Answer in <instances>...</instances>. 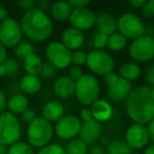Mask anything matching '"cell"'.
Segmentation results:
<instances>
[{
    "label": "cell",
    "mask_w": 154,
    "mask_h": 154,
    "mask_svg": "<svg viewBox=\"0 0 154 154\" xmlns=\"http://www.w3.org/2000/svg\"><path fill=\"white\" fill-rule=\"evenodd\" d=\"M42 66H43L42 59H41L36 53L28 56V57L24 58L23 61H22L23 70L26 71V73L29 75H35V76L40 75Z\"/></svg>",
    "instance_id": "cell-24"
},
{
    "label": "cell",
    "mask_w": 154,
    "mask_h": 154,
    "mask_svg": "<svg viewBox=\"0 0 154 154\" xmlns=\"http://www.w3.org/2000/svg\"><path fill=\"white\" fill-rule=\"evenodd\" d=\"M130 56L138 62H146L154 57V37L143 35L131 42L129 48Z\"/></svg>",
    "instance_id": "cell-9"
},
{
    "label": "cell",
    "mask_w": 154,
    "mask_h": 154,
    "mask_svg": "<svg viewBox=\"0 0 154 154\" xmlns=\"http://www.w3.org/2000/svg\"><path fill=\"white\" fill-rule=\"evenodd\" d=\"M95 28L98 34L111 36L117 30V20L109 13H98L95 18Z\"/></svg>",
    "instance_id": "cell-16"
},
{
    "label": "cell",
    "mask_w": 154,
    "mask_h": 154,
    "mask_svg": "<svg viewBox=\"0 0 154 154\" xmlns=\"http://www.w3.org/2000/svg\"><path fill=\"white\" fill-rule=\"evenodd\" d=\"M88 154H105V150L98 146H94L89 150Z\"/></svg>",
    "instance_id": "cell-50"
},
{
    "label": "cell",
    "mask_w": 154,
    "mask_h": 154,
    "mask_svg": "<svg viewBox=\"0 0 154 154\" xmlns=\"http://www.w3.org/2000/svg\"><path fill=\"white\" fill-rule=\"evenodd\" d=\"M82 124L76 115H64L54 126V133L61 139H72L79 134Z\"/></svg>",
    "instance_id": "cell-11"
},
{
    "label": "cell",
    "mask_w": 154,
    "mask_h": 154,
    "mask_svg": "<svg viewBox=\"0 0 154 154\" xmlns=\"http://www.w3.org/2000/svg\"><path fill=\"white\" fill-rule=\"evenodd\" d=\"M14 53H15V55L17 56L18 58L24 59V58H26L28 56L35 53V48L30 40L24 39V40L20 41V42L14 48Z\"/></svg>",
    "instance_id": "cell-28"
},
{
    "label": "cell",
    "mask_w": 154,
    "mask_h": 154,
    "mask_svg": "<svg viewBox=\"0 0 154 154\" xmlns=\"http://www.w3.org/2000/svg\"><path fill=\"white\" fill-rule=\"evenodd\" d=\"M51 2H50L49 0H38V1H36V5H35V8H37V9H39L40 11H43L45 12L48 9H50L51 8Z\"/></svg>",
    "instance_id": "cell-43"
},
{
    "label": "cell",
    "mask_w": 154,
    "mask_h": 154,
    "mask_svg": "<svg viewBox=\"0 0 154 154\" xmlns=\"http://www.w3.org/2000/svg\"><path fill=\"white\" fill-rule=\"evenodd\" d=\"M141 14L143 17L151 18L154 16V0H147L146 5L141 9Z\"/></svg>",
    "instance_id": "cell-36"
},
{
    "label": "cell",
    "mask_w": 154,
    "mask_h": 154,
    "mask_svg": "<svg viewBox=\"0 0 154 154\" xmlns=\"http://www.w3.org/2000/svg\"><path fill=\"white\" fill-rule=\"evenodd\" d=\"M35 5H36V1H34V0H19V1L17 2L18 7L26 12L34 9Z\"/></svg>",
    "instance_id": "cell-38"
},
{
    "label": "cell",
    "mask_w": 154,
    "mask_h": 154,
    "mask_svg": "<svg viewBox=\"0 0 154 154\" xmlns=\"http://www.w3.org/2000/svg\"><path fill=\"white\" fill-rule=\"evenodd\" d=\"M82 75H84V71H82V69L80 68V66H72L70 68V70H69V77H70L74 82H76Z\"/></svg>",
    "instance_id": "cell-37"
},
{
    "label": "cell",
    "mask_w": 154,
    "mask_h": 154,
    "mask_svg": "<svg viewBox=\"0 0 154 154\" xmlns=\"http://www.w3.org/2000/svg\"><path fill=\"white\" fill-rule=\"evenodd\" d=\"M45 57L57 70L69 68L72 63V52L61 41L50 42L45 48Z\"/></svg>",
    "instance_id": "cell-8"
},
{
    "label": "cell",
    "mask_w": 154,
    "mask_h": 154,
    "mask_svg": "<svg viewBox=\"0 0 154 154\" xmlns=\"http://www.w3.org/2000/svg\"><path fill=\"white\" fill-rule=\"evenodd\" d=\"M143 154H154V143H151V145L148 146L145 149V153Z\"/></svg>",
    "instance_id": "cell-51"
},
{
    "label": "cell",
    "mask_w": 154,
    "mask_h": 154,
    "mask_svg": "<svg viewBox=\"0 0 154 154\" xmlns=\"http://www.w3.org/2000/svg\"><path fill=\"white\" fill-rule=\"evenodd\" d=\"M131 154H141V153H136V152H132Z\"/></svg>",
    "instance_id": "cell-54"
},
{
    "label": "cell",
    "mask_w": 154,
    "mask_h": 154,
    "mask_svg": "<svg viewBox=\"0 0 154 154\" xmlns=\"http://www.w3.org/2000/svg\"><path fill=\"white\" fill-rule=\"evenodd\" d=\"M21 91L26 95H34L38 93L41 89V79L35 75L26 74L19 82Z\"/></svg>",
    "instance_id": "cell-23"
},
{
    "label": "cell",
    "mask_w": 154,
    "mask_h": 154,
    "mask_svg": "<svg viewBox=\"0 0 154 154\" xmlns=\"http://www.w3.org/2000/svg\"><path fill=\"white\" fill-rule=\"evenodd\" d=\"M7 154H36L34 148L24 141H18L10 146Z\"/></svg>",
    "instance_id": "cell-30"
},
{
    "label": "cell",
    "mask_w": 154,
    "mask_h": 154,
    "mask_svg": "<svg viewBox=\"0 0 154 154\" xmlns=\"http://www.w3.org/2000/svg\"><path fill=\"white\" fill-rule=\"evenodd\" d=\"M100 86L92 74H84L75 82V96L82 105L92 106L99 99Z\"/></svg>",
    "instance_id": "cell-4"
},
{
    "label": "cell",
    "mask_w": 154,
    "mask_h": 154,
    "mask_svg": "<svg viewBox=\"0 0 154 154\" xmlns=\"http://www.w3.org/2000/svg\"><path fill=\"white\" fill-rule=\"evenodd\" d=\"M146 80H147L149 87L154 89V64L149 66L146 72Z\"/></svg>",
    "instance_id": "cell-42"
},
{
    "label": "cell",
    "mask_w": 154,
    "mask_h": 154,
    "mask_svg": "<svg viewBox=\"0 0 154 154\" xmlns=\"http://www.w3.org/2000/svg\"><path fill=\"white\" fill-rule=\"evenodd\" d=\"M22 34L29 40L35 42H42L52 35L54 30L51 17L47 13L37 8L26 12L20 20Z\"/></svg>",
    "instance_id": "cell-2"
},
{
    "label": "cell",
    "mask_w": 154,
    "mask_h": 154,
    "mask_svg": "<svg viewBox=\"0 0 154 154\" xmlns=\"http://www.w3.org/2000/svg\"><path fill=\"white\" fill-rule=\"evenodd\" d=\"M80 118L82 119V122H90V120L93 119V115L92 112H91L90 109H82L80 111Z\"/></svg>",
    "instance_id": "cell-44"
},
{
    "label": "cell",
    "mask_w": 154,
    "mask_h": 154,
    "mask_svg": "<svg viewBox=\"0 0 154 154\" xmlns=\"http://www.w3.org/2000/svg\"><path fill=\"white\" fill-rule=\"evenodd\" d=\"M117 30L118 33L132 41L143 36L146 32L143 21L133 13H125L119 16L117 19Z\"/></svg>",
    "instance_id": "cell-6"
},
{
    "label": "cell",
    "mask_w": 154,
    "mask_h": 154,
    "mask_svg": "<svg viewBox=\"0 0 154 154\" xmlns=\"http://www.w3.org/2000/svg\"><path fill=\"white\" fill-rule=\"evenodd\" d=\"M118 77L119 76L114 72H111V73H109V74L105 75V82L108 86V88H110V87L114 86V85L116 84V82L118 80Z\"/></svg>",
    "instance_id": "cell-41"
},
{
    "label": "cell",
    "mask_w": 154,
    "mask_h": 154,
    "mask_svg": "<svg viewBox=\"0 0 154 154\" xmlns=\"http://www.w3.org/2000/svg\"><path fill=\"white\" fill-rule=\"evenodd\" d=\"M127 40L128 39L122 35L120 33L115 32L114 34H112L111 36H109V40H108V45L109 50L113 52H119L126 48L127 45Z\"/></svg>",
    "instance_id": "cell-27"
},
{
    "label": "cell",
    "mask_w": 154,
    "mask_h": 154,
    "mask_svg": "<svg viewBox=\"0 0 154 154\" xmlns=\"http://www.w3.org/2000/svg\"><path fill=\"white\" fill-rule=\"evenodd\" d=\"M57 74V69L51 64L50 62H43L42 69H41L40 76L42 77L43 79H50V78H53Z\"/></svg>",
    "instance_id": "cell-33"
},
{
    "label": "cell",
    "mask_w": 154,
    "mask_h": 154,
    "mask_svg": "<svg viewBox=\"0 0 154 154\" xmlns=\"http://www.w3.org/2000/svg\"><path fill=\"white\" fill-rule=\"evenodd\" d=\"M86 64L89 70L95 75L105 76L113 72L115 62L108 52L103 50H94L88 54Z\"/></svg>",
    "instance_id": "cell-7"
},
{
    "label": "cell",
    "mask_w": 154,
    "mask_h": 154,
    "mask_svg": "<svg viewBox=\"0 0 154 154\" xmlns=\"http://www.w3.org/2000/svg\"><path fill=\"white\" fill-rule=\"evenodd\" d=\"M108 154H131L132 149L129 147L126 140L122 139H115V140L109 143L107 147Z\"/></svg>",
    "instance_id": "cell-26"
},
{
    "label": "cell",
    "mask_w": 154,
    "mask_h": 154,
    "mask_svg": "<svg viewBox=\"0 0 154 154\" xmlns=\"http://www.w3.org/2000/svg\"><path fill=\"white\" fill-rule=\"evenodd\" d=\"M41 114H42V117L51 124L57 122L62 116H64V107L61 103L57 100L48 101L43 106Z\"/></svg>",
    "instance_id": "cell-20"
},
{
    "label": "cell",
    "mask_w": 154,
    "mask_h": 154,
    "mask_svg": "<svg viewBox=\"0 0 154 154\" xmlns=\"http://www.w3.org/2000/svg\"><path fill=\"white\" fill-rule=\"evenodd\" d=\"M3 66L5 68V72H7L8 76H15L19 72V63L15 58H8L3 62Z\"/></svg>",
    "instance_id": "cell-32"
},
{
    "label": "cell",
    "mask_w": 154,
    "mask_h": 154,
    "mask_svg": "<svg viewBox=\"0 0 154 154\" xmlns=\"http://www.w3.org/2000/svg\"><path fill=\"white\" fill-rule=\"evenodd\" d=\"M9 18V11L7 10V8L0 5V23L2 21H5V19Z\"/></svg>",
    "instance_id": "cell-49"
},
{
    "label": "cell",
    "mask_w": 154,
    "mask_h": 154,
    "mask_svg": "<svg viewBox=\"0 0 154 154\" xmlns=\"http://www.w3.org/2000/svg\"><path fill=\"white\" fill-rule=\"evenodd\" d=\"M146 2H147V0H131L130 2V5L131 7H133L134 9H143V5H146Z\"/></svg>",
    "instance_id": "cell-47"
},
{
    "label": "cell",
    "mask_w": 154,
    "mask_h": 154,
    "mask_svg": "<svg viewBox=\"0 0 154 154\" xmlns=\"http://www.w3.org/2000/svg\"><path fill=\"white\" fill-rule=\"evenodd\" d=\"M108 40H109V36L97 33L93 38V45L96 48V50H103L108 45Z\"/></svg>",
    "instance_id": "cell-35"
},
{
    "label": "cell",
    "mask_w": 154,
    "mask_h": 154,
    "mask_svg": "<svg viewBox=\"0 0 154 154\" xmlns=\"http://www.w3.org/2000/svg\"><path fill=\"white\" fill-rule=\"evenodd\" d=\"M126 112L134 124H149L154 119V89L149 86L133 89L126 99Z\"/></svg>",
    "instance_id": "cell-1"
},
{
    "label": "cell",
    "mask_w": 154,
    "mask_h": 154,
    "mask_svg": "<svg viewBox=\"0 0 154 154\" xmlns=\"http://www.w3.org/2000/svg\"><path fill=\"white\" fill-rule=\"evenodd\" d=\"M61 42L70 50L74 52L79 50L85 43V35L82 31L70 26L66 29L61 34Z\"/></svg>",
    "instance_id": "cell-15"
},
{
    "label": "cell",
    "mask_w": 154,
    "mask_h": 154,
    "mask_svg": "<svg viewBox=\"0 0 154 154\" xmlns=\"http://www.w3.org/2000/svg\"><path fill=\"white\" fill-rule=\"evenodd\" d=\"M21 133V124L17 116L9 111L0 114V145L10 147L18 143Z\"/></svg>",
    "instance_id": "cell-5"
},
{
    "label": "cell",
    "mask_w": 154,
    "mask_h": 154,
    "mask_svg": "<svg viewBox=\"0 0 154 154\" xmlns=\"http://www.w3.org/2000/svg\"><path fill=\"white\" fill-rule=\"evenodd\" d=\"M131 91H132L131 82L119 76L116 84L108 88V96L113 101H122L128 98Z\"/></svg>",
    "instance_id": "cell-17"
},
{
    "label": "cell",
    "mask_w": 154,
    "mask_h": 154,
    "mask_svg": "<svg viewBox=\"0 0 154 154\" xmlns=\"http://www.w3.org/2000/svg\"><path fill=\"white\" fill-rule=\"evenodd\" d=\"M68 2L73 10L74 9H84V8H87L91 3L89 0H69Z\"/></svg>",
    "instance_id": "cell-39"
},
{
    "label": "cell",
    "mask_w": 154,
    "mask_h": 154,
    "mask_svg": "<svg viewBox=\"0 0 154 154\" xmlns=\"http://www.w3.org/2000/svg\"><path fill=\"white\" fill-rule=\"evenodd\" d=\"M147 130H148V133H149L150 140L154 143V119H152L151 122L147 125Z\"/></svg>",
    "instance_id": "cell-48"
},
{
    "label": "cell",
    "mask_w": 154,
    "mask_h": 154,
    "mask_svg": "<svg viewBox=\"0 0 154 154\" xmlns=\"http://www.w3.org/2000/svg\"><path fill=\"white\" fill-rule=\"evenodd\" d=\"M141 74V69L136 62H126L119 66V76L128 82L137 79Z\"/></svg>",
    "instance_id": "cell-25"
},
{
    "label": "cell",
    "mask_w": 154,
    "mask_h": 154,
    "mask_svg": "<svg viewBox=\"0 0 154 154\" xmlns=\"http://www.w3.org/2000/svg\"><path fill=\"white\" fill-rule=\"evenodd\" d=\"M8 59V50L7 47L2 45V43L0 42V64L3 63L5 60Z\"/></svg>",
    "instance_id": "cell-46"
},
{
    "label": "cell",
    "mask_w": 154,
    "mask_h": 154,
    "mask_svg": "<svg viewBox=\"0 0 154 154\" xmlns=\"http://www.w3.org/2000/svg\"><path fill=\"white\" fill-rule=\"evenodd\" d=\"M91 112H92L93 119L98 122H108L113 115V107L109 101L105 99H98L92 106H91Z\"/></svg>",
    "instance_id": "cell-18"
},
{
    "label": "cell",
    "mask_w": 154,
    "mask_h": 154,
    "mask_svg": "<svg viewBox=\"0 0 154 154\" xmlns=\"http://www.w3.org/2000/svg\"><path fill=\"white\" fill-rule=\"evenodd\" d=\"M36 113L34 112V110L32 109H28L26 112L21 114V120L23 122H26V124H31L33 120L36 118Z\"/></svg>",
    "instance_id": "cell-40"
},
{
    "label": "cell",
    "mask_w": 154,
    "mask_h": 154,
    "mask_svg": "<svg viewBox=\"0 0 154 154\" xmlns=\"http://www.w3.org/2000/svg\"><path fill=\"white\" fill-rule=\"evenodd\" d=\"M95 18L96 15L87 8L74 9L71 13L69 21L73 28L82 32V31L90 30L95 26Z\"/></svg>",
    "instance_id": "cell-13"
},
{
    "label": "cell",
    "mask_w": 154,
    "mask_h": 154,
    "mask_svg": "<svg viewBox=\"0 0 154 154\" xmlns=\"http://www.w3.org/2000/svg\"><path fill=\"white\" fill-rule=\"evenodd\" d=\"M53 90L60 98H69L75 95V82L69 76H60L54 82Z\"/></svg>",
    "instance_id": "cell-19"
},
{
    "label": "cell",
    "mask_w": 154,
    "mask_h": 154,
    "mask_svg": "<svg viewBox=\"0 0 154 154\" xmlns=\"http://www.w3.org/2000/svg\"><path fill=\"white\" fill-rule=\"evenodd\" d=\"M64 149H66V154H88L89 152L88 145L79 138L72 139Z\"/></svg>",
    "instance_id": "cell-29"
},
{
    "label": "cell",
    "mask_w": 154,
    "mask_h": 154,
    "mask_svg": "<svg viewBox=\"0 0 154 154\" xmlns=\"http://www.w3.org/2000/svg\"><path fill=\"white\" fill-rule=\"evenodd\" d=\"M79 139L87 145L94 143L101 135V126L100 122L92 119L90 122H82L79 131Z\"/></svg>",
    "instance_id": "cell-14"
},
{
    "label": "cell",
    "mask_w": 154,
    "mask_h": 154,
    "mask_svg": "<svg viewBox=\"0 0 154 154\" xmlns=\"http://www.w3.org/2000/svg\"><path fill=\"white\" fill-rule=\"evenodd\" d=\"M7 105H8L7 96H5V92L0 89V114L7 110Z\"/></svg>",
    "instance_id": "cell-45"
},
{
    "label": "cell",
    "mask_w": 154,
    "mask_h": 154,
    "mask_svg": "<svg viewBox=\"0 0 154 154\" xmlns=\"http://www.w3.org/2000/svg\"><path fill=\"white\" fill-rule=\"evenodd\" d=\"M7 75V72H5V68L3 66V63L0 64V77H3Z\"/></svg>",
    "instance_id": "cell-52"
},
{
    "label": "cell",
    "mask_w": 154,
    "mask_h": 154,
    "mask_svg": "<svg viewBox=\"0 0 154 154\" xmlns=\"http://www.w3.org/2000/svg\"><path fill=\"white\" fill-rule=\"evenodd\" d=\"M125 140L132 150L143 149L150 140L147 127L145 125L133 124L126 131Z\"/></svg>",
    "instance_id": "cell-12"
},
{
    "label": "cell",
    "mask_w": 154,
    "mask_h": 154,
    "mask_svg": "<svg viewBox=\"0 0 154 154\" xmlns=\"http://www.w3.org/2000/svg\"><path fill=\"white\" fill-rule=\"evenodd\" d=\"M36 154H66V149L58 143H51L38 149Z\"/></svg>",
    "instance_id": "cell-31"
},
{
    "label": "cell",
    "mask_w": 154,
    "mask_h": 154,
    "mask_svg": "<svg viewBox=\"0 0 154 154\" xmlns=\"http://www.w3.org/2000/svg\"><path fill=\"white\" fill-rule=\"evenodd\" d=\"M87 56H88V54H86V52L84 51H80V50L72 52L73 66H82V64H85L87 62Z\"/></svg>",
    "instance_id": "cell-34"
},
{
    "label": "cell",
    "mask_w": 154,
    "mask_h": 154,
    "mask_svg": "<svg viewBox=\"0 0 154 154\" xmlns=\"http://www.w3.org/2000/svg\"><path fill=\"white\" fill-rule=\"evenodd\" d=\"M73 9L69 5L68 1H57L52 3L50 8V14L52 19L56 21H66L70 19Z\"/></svg>",
    "instance_id": "cell-21"
},
{
    "label": "cell",
    "mask_w": 154,
    "mask_h": 154,
    "mask_svg": "<svg viewBox=\"0 0 154 154\" xmlns=\"http://www.w3.org/2000/svg\"><path fill=\"white\" fill-rule=\"evenodd\" d=\"M8 149H9V147H7V146L0 145V154H7Z\"/></svg>",
    "instance_id": "cell-53"
},
{
    "label": "cell",
    "mask_w": 154,
    "mask_h": 154,
    "mask_svg": "<svg viewBox=\"0 0 154 154\" xmlns=\"http://www.w3.org/2000/svg\"><path fill=\"white\" fill-rule=\"evenodd\" d=\"M7 109L14 115L20 114L29 109V99L24 94H14L8 99Z\"/></svg>",
    "instance_id": "cell-22"
},
{
    "label": "cell",
    "mask_w": 154,
    "mask_h": 154,
    "mask_svg": "<svg viewBox=\"0 0 154 154\" xmlns=\"http://www.w3.org/2000/svg\"><path fill=\"white\" fill-rule=\"evenodd\" d=\"M54 135V127L50 122L42 117L37 116L31 124H29L26 130L28 143L33 148H40L49 145Z\"/></svg>",
    "instance_id": "cell-3"
},
{
    "label": "cell",
    "mask_w": 154,
    "mask_h": 154,
    "mask_svg": "<svg viewBox=\"0 0 154 154\" xmlns=\"http://www.w3.org/2000/svg\"><path fill=\"white\" fill-rule=\"evenodd\" d=\"M22 31L20 22L9 17L0 23V42L7 48H15L21 41Z\"/></svg>",
    "instance_id": "cell-10"
}]
</instances>
